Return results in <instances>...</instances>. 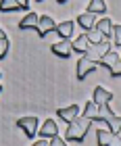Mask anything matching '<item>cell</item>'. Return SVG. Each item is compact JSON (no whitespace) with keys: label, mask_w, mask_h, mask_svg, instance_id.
Listing matches in <instances>:
<instances>
[{"label":"cell","mask_w":121,"mask_h":146,"mask_svg":"<svg viewBox=\"0 0 121 146\" xmlns=\"http://www.w3.org/2000/svg\"><path fill=\"white\" fill-rule=\"evenodd\" d=\"M90 125H92V119H88V117H77L75 121L67 123V131H65L67 142H84Z\"/></svg>","instance_id":"6da1fadb"},{"label":"cell","mask_w":121,"mask_h":146,"mask_svg":"<svg viewBox=\"0 0 121 146\" xmlns=\"http://www.w3.org/2000/svg\"><path fill=\"white\" fill-rule=\"evenodd\" d=\"M94 121H104L113 134H119V131H121V117H117L115 113L109 109V102H104V104L98 107V115H96Z\"/></svg>","instance_id":"7a4b0ae2"},{"label":"cell","mask_w":121,"mask_h":146,"mask_svg":"<svg viewBox=\"0 0 121 146\" xmlns=\"http://www.w3.org/2000/svg\"><path fill=\"white\" fill-rule=\"evenodd\" d=\"M17 125L23 129V134L27 136V138H33V136L38 134L40 121H38V117H33V115H27V117H19V119H17Z\"/></svg>","instance_id":"3957f363"},{"label":"cell","mask_w":121,"mask_h":146,"mask_svg":"<svg viewBox=\"0 0 121 146\" xmlns=\"http://www.w3.org/2000/svg\"><path fill=\"white\" fill-rule=\"evenodd\" d=\"M96 65H98V61H92V58H88L86 54L79 58V61H77V69H75V75H77L79 82H82V79H86L90 73L96 71Z\"/></svg>","instance_id":"277c9868"},{"label":"cell","mask_w":121,"mask_h":146,"mask_svg":"<svg viewBox=\"0 0 121 146\" xmlns=\"http://www.w3.org/2000/svg\"><path fill=\"white\" fill-rule=\"evenodd\" d=\"M106 50H111V44L106 42V40H102V42H96V44H88V48H86L84 54L88 58H92V61H100V56H102Z\"/></svg>","instance_id":"5b68a950"},{"label":"cell","mask_w":121,"mask_h":146,"mask_svg":"<svg viewBox=\"0 0 121 146\" xmlns=\"http://www.w3.org/2000/svg\"><path fill=\"white\" fill-rule=\"evenodd\" d=\"M57 27V23H55V19H52L50 15H40V21H38V36L40 38H46L50 34V31H55Z\"/></svg>","instance_id":"8992f818"},{"label":"cell","mask_w":121,"mask_h":146,"mask_svg":"<svg viewBox=\"0 0 121 146\" xmlns=\"http://www.w3.org/2000/svg\"><path fill=\"white\" fill-rule=\"evenodd\" d=\"M38 134L40 138H46V140H50V138H55L59 134V127H57V121L55 119H46V121L38 127Z\"/></svg>","instance_id":"52a82bcc"},{"label":"cell","mask_w":121,"mask_h":146,"mask_svg":"<svg viewBox=\"0 0 121 146\" xmlns=\"http://www.w3.org/2000/svg\"><path fill=\"white\" fill-rule=\"evenodd\" d=\"M50 50L55 52L57 56H61V58H69L71 52H73V46H71L69 40H61V42H57V44L50 46Z\"/></svg>","instance_id":"ba28073f"},{"label":"cell","mask_w":121,"mask_h":146,"mask_svg":"<svg viewBox=\"0 0 121 146\" xmlns=\"http://www.w3.org/2000/svg\"><path fill=\"white\" fill-rule=\"evenodd\" d=\"M57 117H61V119L67 121V123H71V121H75V119L79 117V107H77V104H71V107L59 109V111H57Z\"/></svg>","instance_id":"9c48e42d"},{"label":"cell","mask_w":121,"mask_h":146,"mask_svg":"<svg viewBox=\"0 0 121 146\" xmlns=\"http://www.w3.org/2000/svg\"><path fill=\"white\" fill-rule=\"evenodd\" d=\"M77 25L82 29H86V31H90L94 25H96V15L94 13H90V11H86V13H82V15L77 17Z\"/></svg>","instance_id":"30bf717a"},{"label":"cell","mask_w":121,"mask_h":146,"mask_svg":"<svg viewBox=\"0 0 121 146\" xmlns=\"http://www.w3.org/2000/svg\"><path fill=\"white\" fill-rule=\"evenodd\" d=\"M100 34L104 36V40H109V38H113V21L109 17H102V19H98L96 21V25H94Z\"/></svg>","instance_id":"8fae6325"},{"label":"cell","mask_w":121,"mask_h":146,"mask_svg":"<svg viewBox=\"0 0 121 146\" xmlns=\"http://www.w3.org/2000/svg\"><path fill=\"white\" fill-rule=\"evenodd\" d=\"M73 27H75V23H73V21H63V23H57L55 31L59 34L61 40H69L73 36Z\"/></svg>","instance_id":"7c38bea8"},{"label":"cell","mask_w":121,"mask_h":146,"mask_svg":"<svg viewBox=\"0 0 121 146\" xmlns=\"http://www.w3.org/2000/svg\"><path fill=\"white\" fill-rule=\"evenodd\" d=\"M38 21H40V15H38V13L27 11V15H25L21 21H19V29H29V27L38 29Z\"/></svg>","instance_id":"4fadbf2b"},{"label":"cell","mask_w":121,"mask_h":146,"mask_svg":"<svg viewBox=\"0 0 121 146\" xmlns=\"http://www.w3.org/2000/svg\"><path fill=\"white\" fill-rule=\"evenodd\" d=\"M96 142H98V146L117 144V140H115V134H113L111 129H98V131H96Z\"/></svg>","instance_id":"5bb4252c"},{"label":"cell","mask_w":121,"mask_h":146,"mask_svg":"<svg viewBox=\"0 0 121 146\" xmlns=\"http://www.w3.org/2000/svg\"><path fill=\"white\" fill-rule=\"evenodd\" d=\"M94 100H96L98 104L111 102V100H113V92H109V90H104L102 86H96V88H94Z\"/></svg>","instance_id":"9a60e30c"},{"label":"cell","mask_w":121,"mask_h":146,"mask_svg":"<svg viewBox=\"0 0 121 146\" xmlns=\"http://www.w3.org/2000/svg\"><path fill=\"white\" fill-rule=\"evenodd\" d=\"M88 44H90V40H88V34H79L75 40H73V52H79V54H84L86 48H88Z\"/></svg>","instance_id":"2e32d148"},{"label":"cell","mask_w":121,"mask_h":146,"mask_svg":"<svg viewBox=\"0 0 121 146\" xmlns=\"http://www.w3.org/2000/svg\"><path fill=\"white\" fill-rule=\"evenodd\" d=\"M98 107H100V104L94 100V98H92V100H88V102H86V109H84V115H82V117H88V119H92V121H94L96 115H98Z\"/></svg>","instance_id":"e0dca14e"},{"label":"cell","mask_w":121,"mask_h":146,"mask_svg":"<svg viewBox=\"0 0 121 146\" xmlns=\"http://www.w3.org/2000/svg\"><path fill=\"white\" fill-rule=\"evenodd\" d=\"M117 61H119V54H117V52H115V50H106L104 54L100 56V61H98V63H102L104 67H109V69H111Z\"/></svg>","instance_id":"ac0fdd59"},{"label":"cell","mask_w":121,"mask_h":146,"mask_svg":"<svg viewBox=\"0 0 121 146\" xmlns=\"http://www.w3.org/2000/svg\"><path fill=\"white\" fill-rule=\"evenodd\" d=\"M88 11L94 13V15H104V13H106V2H104V0H90Z\"/></svg>","instance_id":"d6986e66"},{"label":"cell","mask_w":121,"mask_h":146,"mask_svg":"<svg viewBox=\"0 0 121 146\" xmlns=\"http://www.w3.org/2000/svg\"><path fill=\"white\" fill-rule=\"evenodd\" d=\"M0 11L2 13H11V11H21L17 4V0H0Z\"/></svg>","instance_id":"ffe728a7"},{"label":"cell","mask_w":121,"mask_h":146,"mask_svg":"<svg viewBox=\"0 0 121 146\" xmlns=\"http://www.w3.org/2000/svg\"><path fill=\"white\" fill-rule=\"evenodd\" d=\"M88 40H90V44H96V42H102L104 36L100 34V31H98L96 27H92V29L88 31Z\"/></svg>","instance_id":"44dd1931"},{"label":"cell","mask_w":121,"mask_h":146,"mask_svg":"<svg viewBox=\"0 0 121 146\" xmlns=\"http://www.w3.org/2000/svg\"><path fill=\"white\" fill-rule=\"evenodd\" d=\"M9 48H11V42H9V36L0 38V58H4L9 54Z\"/></svg>","instance_id":"7402d4cb"},{"label":"cell","mask_w":121,"mask_h":146,"mask_svg":"<svg viewBox=\"0 0 121 146\" xmlns=\"http://www.w3.org/2000/svg\"><path fill=\"white\" fill-rule=\"evenodd\" d=\"M113 42L121 48V25H113Z\"/></svg>","instance_id":"603a6c76"},{"label":"cell","mask_w":121,"mask_h":146,"mask_svg":"<svg viewBox=\"0 0 121 146\" xmlns=\"http://www.w3.org/2000/svg\"><path fill=\"white\" fill-rule=\"evenodd\" d=\"M109 71H111V77H121V58H119L115 65H113Z\"/></svg>","instance_id":"cb8c5ba5"},{"label":"cell","mask_w":121,"mask_h":146,"mask_svg":"<svg viewBox=\"0 0 121 146\" xmlns=\"http://www.w3.org/2000/svg\"><path fill=\"white\" fill-rule=\"evenodd\" d=\"M29 2H31V0H17V4H19L21 11H29Z\"/></svg>","instance_id":"d4e9b609"},{"label":"cell","mask_w":121,"mask_h":146,"mask_svg":"<svg viewBox=\"0 0 121 146\" xmlns=\"http://www.w3.org/2000/svg\"><path fill=\"white\" fill-rule=\"evenodd\" d=\"M50 144H52V146H65V140H61L59 134H57L55 138H50Z\"/></svg>","instance_id":"484cf974"},{"label":"cell","mask_w":121,"mask_h":146,"mask_svg":"<svg viewBox=\"0 0 121 146\" xmlns=\"http://www.w3.org/2000/svg\"><path fill=\"white\" fill-rule=\"evenodd\" d=\"M4 36H6V34H4V29H2V27H0V38H4Z\"/></svg>","instance_id":"4316f807"},{"label":"cell","mask_w":121,"mask_h":146,"mask_svg":"<svg viewBox=\"0 0 121 146\" xmlns=\"http://www.w3.org/2000/svg\"><path fill=\"white\" fill-rule=\"evenodd\" d=\"M57 2H59V4H65V2H67V0H57Z\"/></svg>","instance_id":"83f0119b"},{"label":"cell","mask_w":121,"mask_h":146,"mask_svg":"<svg viewBox=\"0 0 121 146\" xmlns=\"http://www.w3.org/2000/svg\"><path fill=\"white\" fill-rule=\"evenodd\" d=\"M0 92H2V84H0Z\"/></svg>","instance_id":"f1b7e54d"},{"label":"cell","mask_w":121,"mask_h":146,"mask_svg":"<svg viewBox=\"0 0 121 146\" xmlns=\"http://www.w3.org/2000/svg\"><path fill=\"white\" fill-rule=\"evenodd\" d=\"M38 2H44V0H38Z\"/></svg>","instance_id":"f546056e"},{"label":"cell","mask_w":121,"mask_h":146,"mask_svg":"<svg viewBox=\"0 0 121 146\" xmlns=\"http://www.w3.org/2000/svg\"><path fill=\"white\" fill-rule=\"evenodd\" d=\"M0 77H2V73H0Z\"/></svg>","instance_id":"4dcf8cb0"},{"label":"cell","mask_w":121,"mask_h":146,"mask_svg":"<svg viewBox=\"0 0 121 146\" xmlns=\"http://www.w3.org/2000/svg\"><path fill=\"white\" fill-rule=\"evenodd\" d=\"M119 134H121V131H119Z\"/></svg>","instance_id":"1f68e13d"}]
</instances>
